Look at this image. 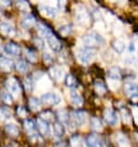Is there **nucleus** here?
Masks as SVG:
<instances>
[{
  "instance_id": "f257e3e1",
  "label": "nucleus",
  "mask_w": 138,
  "mask_h": 147,
  "mask_svg": "<svg viewBox=\"0 0 138 147\" xmlns=\"http://www.w3.org/2000/svg\"><path fill=\"white\" fill-rule=\"evenodd\" d=\"M104 42H105V40L102 38V36L99 35L97 32H90V34L85 35L83 37V43L85 47L95 48L97 46L104 45Z\"/></svg>"
},
{
  "instance_id": "f03ea898",
  "label": "nucleus",
  "mask_w": 138,
  "mask_h": 147,
  "mask_svg": "<svg viewBox=\"0 0 138 147\" xmlns=\"http://www.w3.org/2000/svg\"><path fill=\"white\" fill-rule=\"evenodd\" d=\"M96 55V51L95 48H91V47H83L78 51V59L82 63L84 64H88L90 63L94 57Z\"/></svg>"
},
{
  "instance_id": "7ed1b4c3",
  "label": "nucleus",
  "mask_w": 138,
  "mask_h": 147,
  "mask_svg": "<svg viewBox=\"0 0 138 147\" xmlns=\"http://www.w3.org/2000/svg\"><path fill=\"white\" fill-rule=\"evenodd\" d=\"M75 16H76V21H78L80 25H88L90 22V15L86 11L84 6L82 5H78L75 9Z\"/></svg>"
},
{
  "instance_id": "20e7f679",
  "label": "nucleus",
  "mask_w": 138,
  "mask_h": 147,
  "mask_svg": "<svg viewBox=\"0 0 138 147\" xmlns=\"http://www.w3.org/2000/svg\"><path fill=\"white\" fill-rule=\"evenodd\" d=\"M60 96L56 93H46L41 96V101L46 105H57L60 103Z\"/></svg>"
},
{
  "instance_id": "39448f33",
  "label": "nucleus",
  "mask_w": 138,
  "mask_h": 147,
  "mask_svg": "<svg viewBox=\"0 0 138 147\" xmlns=\"http://www.w3.org/2000/svg\"><path fill=\"white\" fill-rule=\"evenodd\" d=\"M6 89H7V92L11 93L13 95H19L20 92H21V85H20L17 79L10 78L6 82Z\"/></svg>"
},
{
  "instance_id": "423d86ee",
  "label": "nucleus",
  "mask_w": 138,
  "mask_h": 147,
  "mask_svg": "<svg viewBox=\"0 0 138 147\" xmlns=\"http://www.w3.org/2000/svg\"><path fill=\"white\" fill-rule=\"evenodd\" d=\"M104 119L106 121V124H109L110 126H115L119 121V115L115 110L112 109H106L104 113Z\"/></svg>"
},
{
  "instance_id": "0eeeda50",
  "label": "nucleus",
  "mask_w": 138,
  "mask_h": 147,
  "mask_svg": "<svg viewBox=\"0 0 138 147\" xmlns=\"http://www.w3.org/2000/svg\"><path fill=\"white\" fill-rule=\"evenodd\" d=\"M50 76L51 78L56 80V82H62L64 79V76H66V73H64V69L62 67H58V66H54L50 69Z\"/></svg>"
},
{
  "instance_id": "6e6552de",
  "label": "nucleus",
  "mask_w": 138,
  "mask_h": 147,
  "mask_svg": "<svg viewBox=\"0 0 138 147\" xmlns=\"http://www.w3.org/2000/svg\"><path fill=\"white\" fill-rule=\"evenodd\" d=\"M36 127H37L38 132L42 135V136H50L51 134V127H50V124H48L47 121H44L43 119H40L37 120V122H36Z\"/></svg>"
},
{
  "instance_id": "1a4fd4ad",
  "label": "nucleus",
  "mask_w": 138,
  "mask_h": 147,
  "mask_svg": "<svg viewBox=\"0 0 138 147\" xmlns=\"http://www.w3.org/2000/svg\"><path fill=\"white\" fill-rule=\"evenodd\" d=\"M85 144L88 147H102V142H101V138L97 136V135H88L86 138H85Z\"/></svg>"
},
{
  "instance_id": "9d476101",
  "label": "nucleus",
  "mask_w": 138,
  "mask_h": 147,
  "mask_svg": "<svg viewBox=\"0 0 138 147\" xmlns=\"http://www.w3.org/2000/svg\"><path fill=\"white\" fill-rule=\"evenodd\" d=\"M72 117H73V120H74V122L76 125L82 126L83 124H85V121H86L88 115H86L85 111H83V110H75V111L73 113Z\"/></svg>"
},
{
  "instance_id": "9b49d317",
  "label": "nucleus",
  "mask_w": 138,
  "mask_h": 147,
  "mask_svg": "<svg viewBox=\"0 0 138 147\" xmlns=\"http://www.w3.org/2000/svg\"><path fill=\"white\" fill-rule=\"evenodd\" d=\"M38 11L41 13L42 16H44V18H51V19H53L54 16L57 15L56 9H53L52 6H48V5H40V6H38Z\"/></svg>"
},
{
  "instance_id": "f8f14e48",
  "label": "nucleus",
  "mask_w": 138,
  "mask_h": 147,
  "mask_svg": "<svg viewBox=\"0 0 138 147\" xmlns=\"http://www.w3.org/2000/svg\"><path fill=\"white\" fill-rule=\"evenodd\" d=\"M47 42H48V45H50L51 50H53L54 52H59L60 50H62V43H60V41L53 34L47 37Z\"/></svg>"
},
{
  "instance_id": "ddd939ff",
  "label": "nucleus",
  "mask_w": 138,
  "mask_h": 147,
  "mask_svg": "<svg viewBox=\"0 0 138 147\" xmlns=\"http://www.w3.org/2000/svg\"><path fill=\"white\" fill-rule=\"evenodd\" d=\"M0 32L6 36H13L15 34V27L7 21H0Z\"/></svg>"
},
{
  "instance_id": "4468645a",
  "label": "nucleus",
  "mask_w": 138,
  "mask_h": 147,
  "mask_svg": "<svg viewBox=\"0 0 138 147\" xmlns=\"http://www.w3.org/2000/svg\"><path fill=\"white\" fill-rule=\"evenodd\" d=\"M4 51L9 56H19L20 55V46L14 42H9L4 46Z\"/></svg>"
},
{
  "instance_id": "2eb2a0df",
  "label": "nucleus",
  "mask_w": 138,
  "mask_h": 147,
  "mask_svg": "<svg viewBox=\"0 0 138 147\" xmlns=\"http://www.w3.org/2000/svg\"><path fill=\"white\" fill-rule=\"evenodd\" d=\"M125 93L129 98H137L138 96V85L133 83H128L125 85Z\"/></svg>"
},
{
  "instance_id": "dca6fc26",
  "label": "nucleus",
  "mask_w": 138,
  "mask_h": 147,
  "mask_svg": "<svg viewBox=\"0 0 138 147\" xmlns=\"http://www.w3.org/2000/svg\"><path fill=\"white\" fill-rule=\"evenodd\" d=\"M70 103L74 105V107H76V108L82 107L83 103H84L83 96L80 95L79 93H76L74 89H72V92H70Z\"/></svg>"
},
{
  "instance_id": "f3484780",
  "label": "nucleus",
  "mask_w": 138,
  "mask_h": 147,
  "mask_svg": "<svg viewBox=\"0 0 138 147\" xmlns=\"http://www.w3.org/2000/svg\"><path fill=\"white\" fill-rule=\"evenodd\" d=\"M94 89H95L96 94H99V95H105L107 92L106 84H105L104 80H101V79H96L94 82Z\"/></svg>"
},
{
  "instance_id": "a211bd4d",
  "label": "nucleus",
  "mask_w": 138,
  "mask_h": 147,
  "mask_svg": "<svg viewBox=\"0 0 138 147\" xmlns=\"http://www.w3.org/2000/svg\"><path fill=\"white\" fill-rule=\"evenodd\" d=\"M14 67V63L10 58L6 57H0V69L4 72H10Z\"/></svg>"
},
{
  "instance_id": "6ab92c4d",
  "label": "nucleus",
  "mask_w": 138,
  "mask_h": 147,
  "mask_svg": "<svg viewBox=\"0 0 138 147\" xmlns=\"http://www.w3.org/2000/svg\"><path fill=\"white\" fill-rule=\"evenodd\" d=\"M37 31H38L40 36H43V37H48V36H51L52 34H53L51 28L48 27L47 25L42 24V22H38V25H37Z\"/></svg>"
},
{
  "instance_id": "aec40b11",
  "label": "nucleus",
  "mask_w": 138,
  "mask_h": 147,
  "mask_svg": "<svg viewBox=\"0 0 138 147\" xmlns=\"http://www.w3.org/2000/svg\"><path fill=\"white\" fill-rule=\"evenodd\" d=\"M23 127H25L26 130V132L28 135H31V136H35L36 135V125H35V122L32 121V120H25V122H23Z\"/></svg>"
},
{
  "instance_id": "412c9836",
  "label": "nucleus",
  "mask_w": 138,
  "mask_h": 147,
  "mask_svg": "<svg viewBox=\"0 0 138 147\" xmlns=\"http://www.w3.org/2000/svg\"><path fill=\"white\" fill-rule=\"evenodd\" d=\"M66 85H67V88L69 89H75V88H78V79L75 78L73 74H68L66 77Z\"/></svg>"
},
{
  "instance_id": "4be33fe9",
  "label": "nucleus",
  "mask_w": 138,
  "mask_h": 147,
  "mask_svg": "<svg viewBox=\"0 0 138 147\" xmlns=\"http://www.w3.org/2000/svg\"><path fill=\"white\" fill-rule=\"evenodd\" d=\"M21 22H22V26L26 27V28H31V27H33L36 25V20L32 15H25L22 18Z\"/></svg>"
},
{
  "instance_id": "5701e85b",
  "label": "nucleus",
  "mask_w": 138,
  "mask_h": 147,
  "mask_svg": "<svg viewBox=\"0 0 138 147\" xmlns=\"http://www.w3.org/2000/svg\"><path fill=\"white\" fill-rule=\"evenodd\" d=\"M5 131L6 134L9 135V136H13V137H16V136H19V127H17V125H15V124H6L5 125Z\"/></svg>"
},
{
  "instance_id": "b1692460",
  "label": "nucleus",
  "mask_w": 138,
  "mask_h": 147,
  "mask_svg": "<svg viewBox=\"0 0 138 147\" xmlns=\"http://www.w3.org/2000/svg\"><path fill=\"white\" fill-rule=\"evenodd\" d=\"M107 74H109V78L115 79V80H119V79H121V69L119 67L113 66V67H111L110 69H109Z\"/></svg>"
},
{
  "instance_id": "393cba45",
  "label": "nucleus",
  "mask_w": 138,
  "mask_h": 147,
  "mask_svg": "<svg viewBox=\"0 0 138 147\" xmlns=\"http://www.w3.org/2000/svg\"><path fill=\"white\" fill-rule=\"evenodd\" d=\"M28 107H30L32 111H37V110H40V108H41V100L35 96H31L30 99H28Z\"/></svg>"
},
{
  "instance_id": "a878e982",
  "label": "nucleus",
  "mask_w": 138,
  "mask_h": 147,
  "mask_svg": "<svg viewBox=\"0 0 138 147\" xmlns=\"http://www.w3.org/2000/svg\"><path fill=\"white\" fill-rule=\"evenodd\" d=\"M112 48L117 52V53H122V52L126 50V43L122 40H115L112 42Z\"/></svg>"
},
{
  "instance_id": "bb28decb",
  "label": "nucleus",
  "mask_w": 138,
  "mask_h": 147,
  "mask_svg": "<svg viewBox=\"0 0 138 147\" xmlns=\"http://www.w3.org/2000/svg\"><path fill=\"white\" fill-rule=\"evenodd\" d=\"M53 134L56 137H62L64 135V127L62 122H54L53 124Z\"/></svg>"
},
{
  "instance_id": "cd10ccee",
  "label": "nucleus",
  "mask_w": 138,
  "mask_h": 147,
  "mask_svg": "<svg viewBox=\"0 0 138 147\" xmlns=\"http://www.w3.org/2000/svg\"><path fill=\"white\" fill-rule=\"evenodd\" d=\"M90 126H91V129L92 130H95V131H101L102 130V122H101V120L99 119V117H91V120H90Z\"/></svg>"
},
{
  "instance_id": "c85d7f7f",
  "label": "nucleus",
  "mask_w": 138,
  "mask_h": 147,
  "mask_svg": "<svg viewBox=\"0 0 138 147\" xmlns=\"http://www.w3.org/2000/svg\"><path fill=\"white\" fill-rule=\"evenodd\" d=\"M69 146L70 147H82V137L79 135H73L69 140Z\"/></svg>"
},
{
  "instance_id": "c756f323",
  "label": "nucleus",
  "mask_w": 138,
  "mask_h": 147,
  "mask_svg": "<svg viewBox=\"0 0 138 147\" xmlns=\"http://www.w3.org/2000/svg\"><path fill=\"white\" fill-rule=\"evenodd\" d=\"M10 116H11V111H10L9 108H6V107H1V108H0V121L7 120Z\"/></svg>"
},
{
  "instance_id": "7c9ffc66",
  "label": "nucleus",
  "mask_w": 138,
  "mask_h": 147,
  "mask_svg": "<svg viewBox=\"0 0 138 147\" xmlns=\"http://www.w3.org/2000/svg\"><path fill=\"white\" fill-rule=\"evenodd\" d=\"M16 69H17V72H20V73H25V72H27L28 66L23 59H19L17 62H16Z\"/></svg>"
},
{
  "instance_id": "2f4dec72",
  "label": "nucleus",
  "mask_w": 138,
  "mask_h": 147,
  "mask_svg": "<svg viewBox=\"0 0 138 147\" xmlns=\"http://www.w3.org/2000/svg\"><path fill=\"white\" fill-rule=\"evenodd\" d=\"M11 95H13V94L9 93L7 90L0 93V98H1V100H3L5 104H9V105L13 103V96H11Z\"/></svg>"
},
{
  "instance_id": "473e14b6",
  "label": "nucleus",
  "mask_w": 138,
  "mask_h": 147,
  "mask_svg": "<svg viewBox=\"0 0 138 147\" xmlns=\"http://www.w3.org/2000/svg\"><path fill=\"white\" fill-rule=\"evenodd\" d=\"M25 56H26L27 61H30L31 63H33V62H36V61H37V56H36L35 51L30 50V48H26V50H25Z\"/></svg>"
},
{
  "instance_id": "72a5a7b5",
  "label": "nucleus",
  "mask_w": 138,
  "mask_h": 147,
  "mask_svg": "<svg viewBox=\"0 0 138 147\" xmlns=\"http://www.w3.org/2000/svg\"><path fill=\"white\" fill-rule=\"evenodd\" d=\"M58 31H59V34L64 36V37H67V36H69V34H72V31H73V28L70 25H63V26H60L58 28Z\"/></svg>"
},
{
  "instance_id": "f704fd0d",
  "label": "nucleus",
  "mask_w": 138,
  "mask_h": 147,
  "mask_svg": "<svg viewBox=\"0 0 138 147\" xmlns=\"http://www.w3.org/2000/svg\"><path fill=\"white\" fill-rule=\"evenodd\" d=\"M58 119H59V122H64V124H67L69 121V114L67 110H60L58 111Z\"/></svg>"
},
{
  "instance_id": "c9c22d12",
  "label": "nucleus",
  "mask_w": 138,
  "mask_h": 147,
  "mask_svg": "<svg viewBox=\"0 0 138 147\" xmlns=\"http://www.w3.org/2000/svg\"><path fill=\"white\" fill-rule=\"evenodd\" d=\"M117 144H119L120 147H129L127 137L123 136V135H119V136H117Z\"/></svg>"
},
{
  "instance_id": "e433bc0d",
  "label": "nucleus",
  "mask_w": 138,
  "mask_h": 147,
  "mask_svg": "<svg viewBox=\"0 0 138 147\" xmlns=\"http://www.w3.org/2000/svg\"><path fill=\"white\" fill-rule=\"evenodd\" d=\"M41 119H43L44 121H47V122L53 121L54 120V114L52 111H43L41 114Z\"/></svg>"
},
{
  "instance_id": "4c0bfd02",
  "label": "nucleus",
  "mask_w": 138,
  "mask_h": 147,
  "mask_svg": "<svg viewBox=\"0 0 138 147\" xmlns=\"http://www.w3.org/2000/svg\"><path fill=\"white\" fill-rule=\"evenodd\" d=\"M17 6L20 10L22 11H28L30 10V5H28V3L26 0H17Z\"/></svg>"
},
{
  "instance_id": "58836bf2",
  "label": "nucleus",
  "mask_w": 138,
  "mask_h": 147,
  "mask_svg": "<svg viewBox=\"0 0 138 147\" xmlns=\"http://www.w3.org/2000/svg\"><path fill=\"white\" fill-rule=\"evenodd\" d=\"M16 113H17V115L20 117H26L27 116V110H26L25 107H22V105L17 107V109H16Z\"/></svg>"
},
{
  "instance_id": "ea45409f",
  "label": "nucleus",
  "mask_w": 138,
  "mask_h": 147,
  "mask_svg": "<svg viewBox=\"0 0 138 147\" xmlns=\"http://www.w3.org/2000/svg\"><path fill=\"white\" fill-rule=\"evenodd\" d=\"M25 88L27 92H32V89H33V85H32V80L30 78H26L25 79Z\"/></svg>"
},
{
  "instance_id": "a19ab883",
  "label": "nucleus",
  "mask_w": 138,
  "mask_h": 147,
  "mask_svg": "<svg viewBox=\"0 0 138 147\" xmlns=\"http://www.w3.org/2000/svg\"><path fill=\"white\" fill-rule=\"evenodd\" d=\"M33 43H35V46H36V47L40 48V50H42V48H43V40H42V38L36 37V38L33 40Z\"/></svg>"
},
{
  "instance_id": "79ce46f5",
  "label": "nucleus",
  "mask_w": 138,
  "mask_h": 147,
  "mask_svg": "<svg viewBox=\"0 0 138 147\" xmlns=\"http://www.w3.org/2000/svg\"><path fill=\"white\" fill-rule=\"evenodd\" d=\"M43 61H44L46 64H52L53 63V57H52L51 55H48V53H44L43 55Z\"/></svg>"
},
{
  "instance_id": "37998d69",
  "label": "nucleus",
  "mask_w": 138,
  "mask_h": 147,
  "mask_svg": "<svg viewBox=\"0 0 138 147\" xmlns=\"http://www.w3.org/2000/svg\"><path fill=\"white\" fill-rule=\"evenodd\" d=\"M122 116H123L125 122H128L129 120H131V115H129V113L126 109H122Z\"/></svg>"
},
{
  "instance_id": "c03bdc74",
  "label": "nucleus",
  "mask_w": 138,
  "mask_h": 147,
  "mask_svg": "<svg viewBox=\"0 0 138 147\" xmlns=\"http://www.w3.org/2000/svg\"><path fill=\"white\" fill-rule=\"evenodd\" d=\"M0 5L5 6V7H10L11 1H10V0H0Z\"/></svg>"
},
{
  "instance_id": "a18cd8bd",
  "label": "nucleus",
  "mask_w": 138,
  "mask_h": 147,
  "mask_svg": "<svg viewBox=\"0 0 138 147\" xmlns=\"http://www.w3.org/2000/svg\"><path fill=\"white\" fill-rule=\"evenodd\" d=\"M56 1H57V5H58V7H60V9H63V7L66 6L67 0H56Z\"/></svg>"
},
{
  "instance_id": "49530a36",
  "label": "nucleus",
  "mask_w": 138,
  "mask_h": 147,
  "mask_svg": "<svg viewBox=\"0 0 138 147\" xmlns=\"http://www.w3.org/2000/svg\"><path fill=\"white\" fill-rule=\"evenodd\" d=\"M54 147H70L66 141H62V142H58V144H56Z\"/></svg>"
},
{
  "instance_id": "de8ad7c7",
  "label": "nucleus",
  "mask_w": 138,
  "mask_h": 147,
  "mask_svg": "<svg viewBox=\"0 0 138 147\" xmlns=\"http://www.w3.org/2000/svg\"><path fill=\"white\" fill-rule=\"evenodd\" d=\"M115 3H122V1H125V0H113Z\"/></svg>"
},
{
  "instance_id": "09e8293b",
  "label": "nucleus",
  "mask_w": 138,
  "mask_h": 147,
  "mask_svg": "<svg viewBox=\"0 0 138 147\" xmlns=\"http://www.w3.org/2000/svg\"><path fill=\"white\" fill-rule=\"evenodd\" d=\"M0 16H1V10H0Z\"/></svg>"
}]
</instances>
